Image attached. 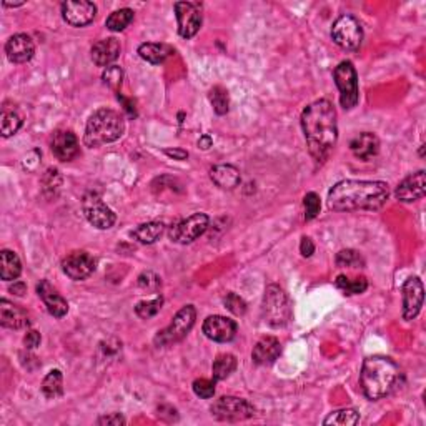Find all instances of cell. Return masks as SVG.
Returning a JSON list of instances; mask_svg holds the SVG:
<instances>
[{
  "instance_id": "cell-47",
  "label": "cell",
  "mask_w": 426,
  "mask_h": 426,
  "mask_svg": "<svg viewBox=\"0 0 426 426\" xmlns=\"http://www.w3.org/2000/svg\"><path fill=\"white\" fill-rule=\"evenodd\" d=\"M300 251H302V255L306 256V258L313 255L315 243L311 242V238H309V236H303L302 238V243H300Z\"/></svg>"
},
{
  "instance_id": "cell-44",
  "label": "cell",
  "mask_w": 426,
  "mask_h": 426,
  "mask_svg": "<svg viewBox=\"0 0 426 426\" xmlns=\"http://www.w3.org/2000/svg\"><path fill=\"white\" fill-rule=\"evenodd\" d=\"M125 418L120 415V413H110V415H104L97 420V425H113V426H120L125 425Z\"/></svg>"
},
{
  "instance_id": "cell-43",
  "label": "cell",
  "mask_w": 426,
  "mask_h": 426,
  "mask_svg": "<svg viewBox=\"0 0 426 426\" xmlns=\"http://www.w3.org/2000/svg\"><path fill=\"white\" fill-rule=\"evenodd\" d=\"M100 352L104 353V357H102L104 360L105 358L117 357V355L122 352V343L115 340V338H110V340L100 343Z\"/></svg>"
},
{
  "instance_id": "cell-37",
  "label": "cell",
  "mask_w": 426,
  "mask_h": 426,
  "mask_svg": "<svg viewBox=\"0 0 426 426\" xmlns=\"http://www.w3.org/2000/svg\"><path fill=\"white\" fill-rule=\"evenodd\" d=\"M337 265L340 268H363L365 267V260L361 258V255L355 250H341L337 255Z\"/></svg>"
},
{
  "instance_id": "cell-31",
  "label": "cell",
  "mask_w": 426,
  "mask_h": 426,
  "mask_svg": "<svg viewBox=\"0 0 426 426\" xmlns=\"http://www.w3.org/2000/svg\"><path fill=\"white\" fill-rule=\"evenodd\" d=\"M42 393L50 400L64 394V374H62L60 370H52L43 378Z\"/></svg>"
},
{
  "instance_id": "cell-8",
  "label": "cell",
  "mask_w": 426,
  "mask_h": 426,
  "mask_svg": "<svg viewBox=\"0 0 426 426\" xmlns=\"http://www.w3.org/2000/svg\"><path fill=\"white\" fill-rule=\"evenodd\" d=\"M331 38L337 43L338 47H341L343 50H355L360 49L363 42V29L361 23L358 22L357 17L353 15L345 14L341 17H338L335 21L333 27H331Z\"/></svg>"
},
{
  "instance_id": "cell-24",
  "label": "cell",
  "mask_w": 426,
  "mask_h": 426,
  "mask_svg": "<svg viewBox=\"0 0 426 426\" xmlns=\"http://www.w3.org/2000/svg\"><path fill=\"white\" fill-rule=\"evenodd\" d=\"M350 150H352L357 159L372 160L373 157H377L378 152H380V140H378V137L372 132H363L352 140Z\"/></svg>"
},
{
  "instance_id": "cell-42",
  "label": "cell",
  "mask_w": 426,
  "mask_h": 426,
  "mask_svg": "<svg viewBox=\"0 0 426 426\" xmlns=\"http://www.w3.org/2000/svg\"><path fill=\"white\" fill-rule=\"evenodd\" d=\"M139 287L142 290L157 293L161 287V280L160 277H157L155 273H152V271H145V273H142L139 277Z\"/></svg>"
},
{
  "instance_id": "cell-2",
  "label": "cell",
  "mask_w": 426,
  "mask_h": 426,
  "mask_svg": "<svg viewBox=\"0 0 426 426\" xmlns=\"http://www.w3.org/2000/svg\"><path fill=\"white\" fill-rule=\"evenodd\" d=\"M390 187L380 180H341L331 187L328 207L335 212L380 210L388 202Z\"/></svg>"
},
{
  "instance_id": "cell-10",
  "label": "cell",
  "mask_w": 426,
  "mask_h": 426,
  "mask_svg": "<svg viewBox=\"0 0 426 426\" xmlns=\"http://www.w3.org/2000/svg\"><path fill=\"white\" fill-rule=\"evenodd\" d=\"M82 212L90 225L98 228V230H109L113 227L117 216L110 207L102 200V197L96 192L85 193L82 199Z\"/></svg>"
},
{
  "instance_id": "cell-21",
  "label": "cell",
  "mask_w": 426,
  "mask_h": 426,
  "mask_svg": "<svg viewBox=\"0 0 426 426\" xmlns=\"http://www.w3.org/2000/svg\"><path fill=\"white\" fill-rule=\"evenodd\" d=\"M120 42L110 37L93 43L90 54H92V60L97 67H110L120 57Z\"/></svg>"
},
{
  "instance_id": "cell-22",
  "label": "cell",
  "mask_w": 426,
  "mask_h": 426,
  "mask_svg": "<svg viewBox=\"0 0 426 426\" xmlns=\"http://www.w3.org/2000/svg\"><path fill=\"white\" fill-rule=\"evenodd\" d=\"M0 323L5 328L21 330L30 325V320L25 310L3 298L0 300Z\"/></svg>"
},
{
  "instance_id": "cell-5",
  "label": "cell",
  "mask_w": 426,
  "mask_h": 426,
  "mask_svg": "<svg viewBox=\"0 0 426 426\" xmlns=\"http://www.w3.org/2000/svg\"><path fill=\"white\" fill-rule=\"evenodd\" d=\"M263 318L270 326L280 328L285 326L291 318V303L283 288L278 285H268L263 295Z\"/></svg>"
},
{
  "instance_id": "cell-18",
  "label": "cell",
  "mask_w": 426,
  "mask_h": 426,
  "mask_svg": "<svg viewBox=\"0 0 426 426\" xmlns=\"http://www.w3.org/2000/svg\"><path fill=\"white\" fill-rule=\"evenodd\" d=\"M426 193V175L425 170H418L412 175H408L406 179L401 181L396 187L394 197H396L400 202H416V200L423 199Z\"/></svg>"
},
{
  "instance_id": "cell-23",
  "label": "cell",
  "mask_w": 426,
  "mask_h": 426,
  "mask_svg": "<svg viewBox=\"0 0 426 426\" xmlns=\"http://www.w3.org/2000/svg\"><path fill=\"white\" fill-rule=\"evenodd\" d=\"M282 353V345H280L278 338L275 337H263L256 341L254 346V352H251V360L256 365H271V363L277 361V358Z\"/></svg>"
},
{
  "instance_id": "cell-16",
  "label": "cell",
  "mask_w": 426,
  "mask_h": 426,
  "mask_svg": "<svg viewBox=\"0 0 426 426\" xmlns=\"http://www.w3.org/2000/svg\"><path fill=\"white\" fill-rule=\"evenodd\" d=\"M205 337L216 343L232 341L236 335V323L232 318L222 315H212L203 322L202 326Z\"/></svg>"
},
{
  "instance_id": "cell-4",
  "label": "cell",
  "mask_w": 426,
  "mask_h": 426,
  "mask_svg": "<svg viewBox=\"0 0 426 426\" xmlns=\"http://www.w3.org/2000/svg\"><path fill=\"white\" fill-rule=\"evenodd\" d=\"M125 132V122L112 109H98L87 120L84 142L87 147H100L120 139Z\"/></svg>"
},
{
  "instance_id": "cell-49",
  "label": "cell",
  "mask_w": 426,
  "mask_h": 426,
  "mask_svg": "<svg viewBox=\"0 0 426 426\" xmlns=\"http://www.w3.org/2000/svg\"><path fill=\"white\" fill-rule=\"evenodd\" d=\"M25 291H27V287H25V283H23V282H14V285L10 287V293L17 295V297H22V295L25 293Z\"/></svg>"
},
{
  "instance_id": "cell-13",
  "label": "cell",
  "mask_w": 426,
  "mask_h": 426,
  "mask_svg": "<svg viewBox=\"0 0 426 426\" xmlns=\"http://www.w3.org/2000/svg\"><path fill=\"white\" fill-rule=\"evenodd\" d=\"M96 268L97 260L85 250L72 251L62 260V270L67 277L75 280V282L89 278L96 271Z\"/></svg>"
},
{
  "instance_id": "cell-32",
  "label": "cell",
  "mask_w": 426,
  "mask_h": 426,
  "mask_svg": "<svg viewBox=\"0 0 426 426\" xmlns=\"http://www.w3.org/2000/svg\"><path fill=\"white\" fill-rule=\"evenodd\" d=\"M360 421V413L353 408H343L331 412L328 416L323 420V425H338V426H352Z\"/></svg>"
},
{
  "instance_id": "cell-50",
  "label": "cell",
  "mask_w": 426,
  "mask_h": 426,
  "mask_svg": "<svg viewBox=\"0 0 426 426\" xmlns=\"http://www.w3.org/2000/svg\"><path fill=\"white\" fill-rule=\"evenodd\" d=\"M212 144H213V140H212V137L210 135H203V137H200V140H199V147L202 148V150H208L212 147Z\"/></svg>"
},
{
  "instance_id": "cell-7",
  "label": "cell",
  "mask_w": 426,
  "mask_h": 426,
  "mask_svg": "<svg viewBox=\"0 0 426 426\" xmlns=\"http://www.w3.org/2000/svg\"><path fill=\"white\" fill-rule=\"evenodd\" d=\"M335 84L340 90V104L345 110H352L360 100V87H358L357 69L350 60H343L333 72Z\"/></svg>"
},
{
  "instance_id": "cell-38",
  "label": "cell",
  "mask_w": 426,
  "mask_h": 426,
  "mask_svg": "<svg viewBox=\"0 0 426 426\" xmlns=\"http://www.w3.org/2000/svg\"><path fill=\"white\" fill-rule=\"evenodd\" d=\"M102 78H104L105 85H109L113 92L118 93V89H120L122 82H124V70L118 65H110L104 70Z\"/></svg>"
},
{
  "instance_id": "cell-29",
  "label": "cell",
  "mask_w": 426,
  "mask_h": 426,
  "mask_svg": "<svg viewBox=\"0 0 426 426\" xmlns=\"http://www.w3.org/2000/svg\"><path fill=\"white\" fill-rule=\"evenodd\" d=\"M22 127V117L19 115L17 110L14 106L3 104L2 106V115H0V130H2L3 139H9V137L15 135L19 132V128Z\"/></svg>"
},
{
  "instance_id": "cell-25",
  "label": "cell",
  "mask_w": 426,
  "mask_h": 426,
  "mask_svg": "<svg viewBox=\"0 0 426 426\" xmlns=\"http://www.w3.org/2000/svg\"><path fill=\"white\" fill-rule=\"evenodd\" d=\"M210 179L216 187L223 188V190H234L242 181V175L234 165H216L210 170Z\"/></svg>"
},
{
  "instance_id": "cell-1",
  "label": "cell",
  "mask_w": 426,
  "mask_h": 426,
  "mask_svg": "<svg viewBox=\"0 0 426 426\" xmlns=\"http://www.w3.org/2000/svg\"><path fill=\"white\" fill-rule=\"evenodd\" d=\"M302 128L310 155L318 164L330 157L338 140L337 110L326 98H320L302 112Z\"/></svg>"
},
{
  "instance_id": "cell-26",
  "label": "cell",
  "mask_w": 426,
  "mask_h": 426,
  "mask_svg": "<svg viewBox=\"0 0 426 426\" xmlns=\"http://www.w3.org/2000/svg\"><path fill=\"white\" fill-rule=\"evenodd\" d=\"M173 54L172 47L165 45V43H155V42H145L139 47L140 58L152 65H160L167 60Z\"/></svg>"
},
{
  "instance_id": "cell-41",
  "label": "cell",
  "mask_w": 426,
  "mask_h": 426,
  "mask_svg": "<svg viewBox=\"0 0 426 426\" xmlns=\"http://www.w3.org/2000/svg\"><path fill=\"white\" fill-rule=\"evenodd\" d=\"M193 393L197 396L205 398H212L215 394V380H207V378H200V380L193 381Z\"/></svg>"
},
{
  "instance_id": "cell-33",
  "label": "cell",
  "mask_w": 426,
  "mask_h": 426,
  "mask_svg": "<svg viewBox=\"0 0 426 426\" xmlns=\"http://www.w3.org/2000/svg\"><path fill=\"white\" fill-rule=\"evenodd\" d=\"M133 21V10L132 9H120L112 12L109 15V19L105 21V27L112 32H122L130 25V22Z\"/></svg>"
},
{
  "instance_id": "cell-51",
  "label": "cell",
  "mask_w": 426,
  "mask_h": 426,
  "mask_svg": "<svg viewBox=\"0 0 426 426\" xmlns=\"http://www.w3.org/2000/svg\"><path fill=\"white\" fill-rule=\"evenodd\" d=\"M3 7H21V5H23V2H15V3H10V2H3L2 3Z\"/></svg>"
},
{
  "instance_id": "cell-27",
  "label": "cell",
  "mask_w": 426,
  "mask_h": 426,
  "mask_svg": "<svg viewBox=\"0 0 426 426\" xmlns=\"http://www.w3.org/2000/svg\"><path fill=\"white\" fill-rule=\"evenodd\" d=\"M22 273V263L17 254L10 250L0 251V277L5 282L17 280Z\"/></svg>"
},
{
  "instance_id": "cell-19",
  "label": "cell",
  "mask_w": 426,
  "mask_h": 426,
  "mask_svg": "<svg viewBox=\"0 0 426 426\" xmlns=\"http://www.w3.org/2000/svg\"><path fill=\"white\" fill-rule=\"evenodd\" d=\"M7 58L12 64H25L35 54L34 41L27 34H15L5 43Z\"/></svg>"
},
{
  "instance_id": "cell-15",
  "label": "cell",
  "mask_w": 426,
  "mask_h": 426,
  "mask_svg": "<svg viewBox=\"0 0 426 426\" xmlns=\"http://www.w3.org/2000/svg\"><path fill=\"white\" fill-rule=\"evenodd\" d=\"M97 15V5L89 0H67L62 3V17L72 27H87Z\"/></svg>"
},
{
  "instance_id": "cell-14",
  "label": "cell",
  "mask_w": 426,
  "mask_h": 426,
  "mask_svg": "<svg viewBox=\"0 0 426 426\" xmlns=\"http://www.w3.org/2000/svg\"><path fill=\"white\" fill-rule=\"evenodd\" d=\"M401 297H403V310H401V315H403V320L406 322H412L418 317V313L421 311V306H423L425 302V288L421 280L418 277H410L403 283V288H401Z\"/></svg>"
},
{
  "instance_id": "cell-6",
  "label": "cell",
  "mask_w": 426,
  "mask_h": 426,
  "mask_svg": "<svg viewBox=\"0 0 426 426\" xmlns=\"http://www.w3.org/2000/svg\"><path fill=\"white\" fill-rule=\"evenodd\" d=\"M197 320V310L193 305H185L183 309L177 311V315L173 317L172 323L165 330L159 331V335L155 337V345L157 346H168L173 343H179L190 333V330L195 325Z\"/></svg>"
},
{
  "instance_id": "cell-20",
  "label": "cell",
  "mask_w": 426,
  "mask_h": 426,
  "mask_svg": "<svg viewBox=\"0 0 426 426\" xmlns=\"http://www.w3.org/2000/svg\"><path fill=\"white\" fill-rule=\"evenodd\" d=\"M37 293L42 298L47 311L55 318H62L69 313V302L57 291V288L50 285L47 280H41L37 283Z\"/></svg>"
},
{
  "instance_id": "cell-3",
  "label": "cell",
  "mask_w": 426,
  "mask_h": 426,
  "mask_svg": "<svg viewBox=\"0 0 426 426\" xmlns=\"http://www.w3.org/2000/svg\"><path fill=\"white\" fill-rule=\"evenodd\" d=\"M401 380L400 366L392 358L368 357L363 361L360 385L368 400L377 401L396 388Z\"/></svg>"
},
{
  "instance_id": "cell-30",
  "label": "cell",
  "mask_w": 426,
  "mask_h": 426,
  "mask_svg": "<svg viewBox=\"0 0 426 426\" xmlns=\"http://www.w3.org/2000/svg\"><path fill=\"white\" fill-rule=\"evenodd\" d=\"M236 370V358L230 353H222L215 358L212 366V373H213V380L215 381H222L227 380L232 373Z\"/></svg>"
},
{
  "instance_id": "cell-9",
  "label": "cell",
  "mask_w": 426,
  "mask_h": 426,
  "mask_svg": "<svg viewBox=\"0 0 426 426\" xmlns=\"http://www.w3.org/2000/svg\"><path fill=\"white\" fill-rule=\"evenodd\" d=\"M210 412L220 421H243L255 415V406L243 398L222 396L213 401Z\"/></svg>"
},
{
  "instance_id": "cell-28",
  "label": "cell",
  "mask_w": 426,
  "mask_h": 426,
  "mask_svg": "<svg viewBox=\"0 0 426 426\" xmlns=\"http://www.w3.org/2000/svg\"><path fill=\"white\" fill-rule=\"evenodd\" d=\"M164 232H165L164 222H148L139 225L130 235H132L137 242L144 243V245H152V243H155L157 240L164 235Z\"/></svg>"
},
{
  "instance_id": "cell-35",
  "label": "cell",
  "mask_w": 426,
  "mask_h": 426,
  "mask_svg": "<svg viewBox=\"0 0 426 426\" xmlns=\"http://www.w3.org/2000/svg\"><path fill=\"white\" fill-rule=\"evenodd\" d=\"M337 287L345 291L346 295H360L368 288V280L365 277L348 278L346 275H340V277L337 278Z\"/></svg>"
},
{
  "instance_id": "cell-46",
  "label": "cell",
  "mask_w": 426,
  "mask_h": 426,
  "mask_svg": "<svg viewBox=\"0 0 426 426\" xmlns=\"http://www.w3.org/2000/svg\"><path fill=\"white\" fill-rule=\"evenodd\" d=\"M165 155H168L173 160H187L188 159V152L183 148H165L164 150Z\"/></svg>"
},
{
  "instance_id": "cell-12",
  "label": "cell",
  "mask_w": 426,
  "mask_h": 426,
  "mask_svg": "<svg viewBox=\"0 0 426 426\" xmlns=\"http://www.w3.org/2000/svg\"><path fill=\"white\" fill-rule=\"evenodd\" d=\"M179 22V34L183 38H192L202 27V5L195 2H177L173 5Z\"/></svg>"
},
{
  "instance_id": "cell-48",
  "label": "cell",
  "mask_w": 426,
  "mask_h": 426,
  "mask_svg": "<svg viewBox=\"0 0 426 426\" xmlns=\"http://www.w3.org/2000/svg\"><path fill=\"white\" fill-rule=\"evenodd\" d=\"M117 97H118V100L120 102H124V106H125V110H127V113H128V117H132V118H135L137 117V110H135V106H133V104L130 100H127V98H125L124 96H122L120 92L117 93Z\"/></svg>"
},
{
  "instance_id": "cell-36",
  "label": "cell",
  "mask_w": 426,
  "mask_h": 426,
  "mask_svg": "<svg viewBox=\"0 0 426 426\" xmlns=\"http://www.w3.org/2000/svg\"><path fill=\"white\" fill-rule=\"evenodd\" d=\"M161 305H164V298H161V295H159V297H155L153 300H144V302L137 303L135 313L139 315L142 320H148L159 313L161 310Z\"/></svg>"
},
{
  "instance_id": "cell-17",
  "label": "cell",
  "mask_w": 426,
  "mask_h": 426,
  "mask_svg": "<svg viewBox=\"0 0 426 426\" xmlns=\"http://www.w3.org/2000/svg\"><path fill=\"white\" fill-rule=\"evenodd\" d=\"M52 153L60 161H72L80 155V145H78L77 135L72 130H57L54 132L52 142Z\"/></svg>"
},
{
  "instance_id": "cell-39",
  "label": "cell",
  "mask_w": 426,
  "mask_h": 426,
  "mask_svg": "<svg viewBox=\"0 0 426 426\" xmlns=\"http://www.w3.org/2000/svg\"><path fill=\"white\" fill-rule=\"evenodd\" d=\"M223 303H225V309H227L228 311H232V313L236 315V317H242V315L247 313L245 300H243L242 297H238V295L234 293V291L227 293Z\"/></svg>"
},
{
  "instance_id": "cell-11",
  "label": "cell",
  "mask_w": 426,
  "mask_h": 426,
  "mask_svg": "<svg viewBox=\"0 0 426 426\" xmlns=\"http://www.w3.org/2000/svg\"><path fill=\"white\" fill-rule=\"evenodd\" d=\"M210 218L207 213H193L188 218L181 220L170 228V240L180 245H188L207 232Z\"/></svg>"
},
{
  "instance_id": "cell-40",
  "label": "cell",
  "mask_w": 426,
  "mask_h": 426,
  "mask_svg": "<svg viewBox=\"0 0 426 426\" xmlns=\"http://www.w3.org/2000/svg\"><path fill=\"white\" fill-rule=\"evenodd\" d=\"M303 205H305V220L310 222V220L317 218L320 208H322V202H320V197L315 192L306 193L305 199H303Z\"/></svg>"
},
{
  "instance_id": "cell-45",
  "label": "cell",
  "mask_w": 426,
  "mask_h": 426,
  "mask_svg": "<svg viewBox=\"0 0 426 426\" xmlns=\"http://www.w3.org/2000/svg\"><path fill=\"white\" fill-rule=\"evenodd\" d=\"M41 340H42L41 333L35 330H30V331H27V335L23 337V345H25V348L34 350L41 345Z\"/></svg>"
},
{
  "instance_id": "cell-34",
  "label": "cell",
  "mask_w": 426,
  "mask_h": 426,
  "mask_svg": "<svg viewBox=\"0 0 426 426\" xmlns=\"http://www.w3.org/2000/svg\"><path fill=\"white\" fill-rule=\"evenodd\" d=\"M208 98H210V104L215 110L216 115H225L230 109V98H228V92L223 87L216 85L208 92Z\"/></svg>"
}]
</instances>
